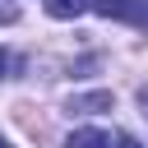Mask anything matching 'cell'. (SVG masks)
Here are the masks:
<instances>
[{
  "instance_id": "cell-1",
  "label": "cell",
  "mask_w": 148,
  "mask_h": 148,
  "mask_svg": "<svg viewBox=\"0 0 148 148\" xmlns=\"http://www.w3.org/2000/svg\"><path fill=\"white\" fill-rule=\"evenodd\" d=\"M92 14L116 18V23H134L148 32V0H92Z\"/></svg>"
},
{
  "instance_id": "cell-2",
  "label": "cell",
  "mask_w": 148,
  "mask_h": 148,
  "mask_svg": "<svg viewBox=\"0 0 148 148\" xmlns=\"http://www.w3.org/2000/svg\"><path fill=\"white\" fill-rule=\"evenodd\" d=\"M116 97L102 88V92H83V97H69V111H111Z\"/></svg>"
},
{
  "instance_id": "cell-3",
  "label": "cell",
  "mask_w": 148,
  "mask_h": 148,
  "mask_svg": "<svg viewBox=\"0 0 148 148\" xmlns=\"http://www.w3.org/2000/svg\"><path fill=\"white\" fill-rule=\"evenodd\" d=\"M88 9H92V0H46V14L51 18H79Z\"/></svg>"
},
{
  "instance_id": "cell-4",
  "label": "cell",
  "mask_w": 148,
  "mask_h": 148,
  "mask_svg": "<svg viewBox=\"0 0 148 148\" xmlns=\"http://www.w3.org/2000/svg\"><path fill=\"white\" fill-rule=\"evenodd\" d=\"M65 148H106V134L102 130H74Z\"/></svg>"
},
{
  "instance_id": "cell-5",
  "label": "cell",
  "mask_w": 148,
  "mask_h": 148,
  "mask_svg": "<svg viewBox=\"0 0 148 148\" xmlns=\"http://www.w3.org/2000/svg\"><path fill=\"white\" fill-rule=\"evenodd\" d=\"M0 23H18V9L14 5H0Z\"/></svg>"
},
{
  "instance_id": "cell-6",
  "label": "cell",
  "mask_w": 148,
  "mask_h": 148,
  "mask_svg": "<svg viewBox=\"0 0 148 148\" xmlns=\"http://www.w3.org/2000/svg\"><path fill=\"white\" fill-rule=\"evenodd\" d=\"M116 148H143V143H139L134 134H116Z\"/></svg>"
},
{
  "instance_id": "cell-7",
  "label": "cell",
  "mask_w": 148,
  "mask_h": 148,
  "mask_svg": "<svg viewBox=\"0 0 148 148\" xmlns=\"http://www.w3.org/2000/svg\"><path fill=\"white\" fill-rule=\"evenodd\" d=\"M9 65H14V60H9V56H5V51H0V79H5V74H9Z\"/></svg>"
},
{
  "instance_id": "cell-8",
  "label": "cell",
  "mask_w": 148,
  "mask_h": 148,
  "mask_svg": "<svg viewBox=\"0 0 148 148\" xmlns=\"http://www.w3.org/2000/svg\"><path fill=\"white\" fill-rule=\"evenodd\" d=\"M0 148H9V143H5V134H0Z\"/></svg>"
}]
</instances>
